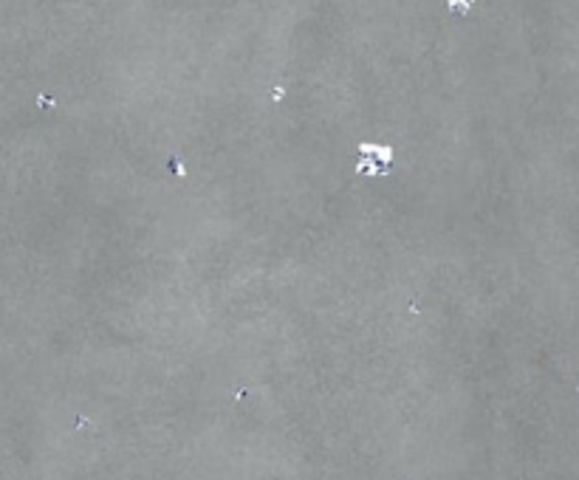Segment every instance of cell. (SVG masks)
Instances as JSON below:
<instances>
[{
  "label": "cell",
  "mask_w": 579,
  "mask_h": 480,
  "mask_svg": "<svg viewBox=\"0 0 579 480\" xmlns=\"http://www.w3.org/2000/svg\"><path fill=\"white\" fill-rule=\"evenodd\" d=\"M472 3L475 0H446V6L455 9V12H461V15H466V12L472 9Z\"/></svg>",
  "instance_id": "cell-2"
},
{
  "label": "cell",
  "mask_w": 579,
  "mask_h": 480,
  "mask_svg": "<svg viewBox=\"0 0 579 480\" xmlns=\"http://www.w3.org/2000/svg\"><path fill=\"white\" fill-rule=\"evenodd\" d=\"M359 150L365 153V156L373 153V156L381 158V161H390V158H393V150H390V147H379V144H359Z\"/></svg>",
  "instance_id": "cell-1"
}]
</instances>
